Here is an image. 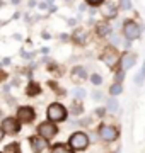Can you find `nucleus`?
Here are the masks:
<instances>
[{
  "instance_id": "nucleus-1",
  "label": "nucleus",
  "mask_w": 145,
  "mask_h": 153,
  "mask_svg": "<svg viewBox=\"0 0 145 153\" xmlns=\"http://www.w3.org/2000/svg\"><path fill=\"white\" fill-rule=\"evenodd\" d=\"M46 117H48V121L55 123V124L56 123H63V121H67V117H68V111L63 104L53 102V104H50L48 109H46Z\"/></svg>"
},
{
  "instance_id": "nucleus-2",
  "label": "nucleus",
  "mask_w": 145,
  "mask_h": 153,
  "mask_svg": "<svg viewBox=\"0 0 145 153\" xmlns=\"http://www.w3.org/2000/svg\"><path fill=\"white\" fill-rule=\"evenodd\" d=\"M68 146L73 152H84L89 146V134L84 131H75L72 136L68 138Z\"/></svg>"
},
{
  "instance_id": "nucleus-3",
  "label": "nucleus",
  "mask_w": 145,
  "mask_h": 153,
  "mask_svg": "<svg viewBox=\"0 0 145 153\" xmlns=\"http://www.w3.org/2000/svg\"><path fill=\"white\" fill-rule=\"evenodd\" d=\"M36 134H39L41 138H45L46 141H51L53 138L58 134V126L55 123H51V121H43V123H39L38 128H36Z\"/></svg>"
},
{
  "instance_id": "nucleus-4",
  "label": "nucleus",
  "mask_w": 145,
  "mask_h": 153,
  "mask_svg": "<svg viewBox=\"0 0 145 153\" xmlns=\"http://www.w3.org/2000/svg\"><path fill=\"white\" fill-rule=\"evenodd\" d=\"M97 134H99V140L104 143H113L120 138L118 128H114L111 124H101L99 129H97Z\"/></svg>"
},
{
  "instance_id": "nucleus-5",
  "label": "nucleus",
  "mask_w": 145,
  "mask_h": 153,
  "mask_svg": "<svg viewBox=\"0 0 145 153\" xmlns=\"http://www.w3.org/2000/svg\"><path fill=\"white\" fill-rule=\"evenodd\" d=\"M16 117L21 124H29V123H33L34 117H36V111H34L33 107H29V105H22V107L17 109Z\"/></svg>"
},
{
  "instance_id": "nucleus-6",
  "label": "nucleus",
  "mask_w": 145,
  "mask_h": 153,
  "mask_svg": "<svg viewBox=\"0 0 145 153\" xmlns=\"http://www.w3.org/2000/svg\"><path fill=\"white\" fill-rule=\"evenodd\" d=\"M2 131L5 134H17L21 131V123L17 121V117H5L2 121Z\"/></svg>"
},
{
  "instance_id": "nucleus-7",
  "label": "nucleus",
  "mask_w": 145,
  "mask_h": 153,
  "mask_svg": "<svg viewBox=\"0 0 145 153\" xmlns=\"http://www.w3.org/2000/svg\"><path fill=\"white\" fill-rule=\"evenodd\" d=\"M123 34H125V38L128 39V41H135V39L140 38V27L138 24L133 21H126L125 22V26H123Z\"/></svg>"
},
{
  "instance_id": "nucleus-8",
  "label": "nucleus",
  "mask_w": 145,
  "mask_h": 153,
  "mask_svg": "<svg viewBox=\"0 0 145 153\" xmlns=\"http://www.w3.org/2000/svg\"><path fill=\"white\" fill-rule=\"evenodd\" d=\"M29 145H31V150L33 153H43L48 148V141L45 138H41L39 134H33L29 136Z\"/></svg>"
},
{
  "instance_id": "nucleus-9",
  "label": "nucleus",
  "mask_w": 145,
  "mask_h": 153,
  "mask_svg": "<svg viewBox=\"0 0 145 153\" xmlns=\"http://www.w3.org/2000/svg\"><path fill=\"white\" fill-rule=\"evenodd\" d=\"M135 61H137V56L132 55L130 51L121 53V56H120V70H123V71L130 70L132 66H135Z\"/></svg>"
},
{
  "instance_id": "nucleus-10",
  "label": "nucleus",
  "mask_w": 145,
  "mask_h": 153,
  "mask_svg": "<svg viewBox=\"0 0 145 153\" xmlns=\"http://www.w3.org/2000/svg\"><path fill=\"white\" fill-rule=\"evenodd\" d=\"M50 152L51 153H75L72 148L68 146V143H55L50 148Z\"/></svg>"
},
{
  "instance_id": "nucleus-11",
  "label": "nucleus",
  "mask_w": 145,
  "mask_h": 153,
  "mask_svg": "<svg viewBox=\"0 0 145 153\" xmlns=\"http://www.w3.org/2000/svg\"><path fill=\"white\" fill-rule=\"evenodd\" d=\"M96 31H97V36H108V34L111 33V26L108 22H99Z\"/></svg>"
},
{
  "instance_id": "nucleus-12",
  "label": "nucleus",
  "mask_w": 145,
  "mask_h": 153,
  "mask_svg": "<svg viewBox=\"0 0 145 153\" xmlns=\"http://www.w3.org/2000/svg\"><path fill=\"white\" fill-rule=\"evenodd\" d=\"M26 94H28L29 97H34V95H38V94H41V87H39L38 83H34V82H31L26 87Z\"/></svg>"
},
{
  "instance_id": "nucleus-13",
  "label": "nucleus",
  "mask_w": 145,
  "mask_h": 153,
  "mask_svg": "<svg viewBox=\"0 0 145 153\" xmlns=\"http://www.w3.org/2000/svg\"><path fill=\"white\" fill-rule=\"evenodd\" d=\"M106 111H109V112H118V99L116 97H109L106 100Z\"/></svg>"
},
{
  "instance_id": "nucleus-14",
  "label": "nucleus",
  "mask_w": 145,
  "mask_h": 153,
  "mask_svg": "<svg viewBox=\"0 0 145 153\" xmlns=\"http://www.w3.org/2000/svg\"><path fill=\"white\" fill-rule=\"evenodd\" d=\"M4 153H22V150H21V145H19V143L14 141V143H9V145H7Z\"/></svg>"
},
{
  "instance_id": "nucleus-15",
  "label": "nucleus",
  "mask_w": 145,
  "mask_h": 153,
  "mask_svg": "<svg viewBox=\"0 0 145 153\" xmlns=\"http://www.w3.org/2000/svg\"><path fill=\"white\" fill-rule=\"evenodd\" d=\"M72 76H75V78H82V80H85V78H87V71L84 70V68H82V66H75V68H73L72 70Z\"/></svg>"
},
{
  "instance_id": "nucleus-16",
  "label": "nucleus",
  "mask_w": 145,
  "mask_h": 153,
  "mask_svg": "<svg viewBox=\"0 0 145 153\" xmlns=\"http://www.w3.org/2000/svg\"><path fill=\"white\" fill-rule=\"evenodd\" d=\"M102 14H104V17H114V16L118 14V9H116L114 5H111V4H108V5L104 7Z\"/></svg>"
},
{
  "instance_id": "nucleus-17",
  "label": "nucleus",
  "mask_w": 145,
  "mask_h": 153,
  "mask_svg": "<svg viewBox=\"0 0 145 153\" xmlns=\"http://www.w3.org/2000/svg\"><path fill=\"white\" fill-rule=\"evenodd\" d=\"M123 92V87H121V83H113L111 85V88H109V95L111 97H116V95H120V94Z\"/></svg>"
},
{
  "instance_id": "nucleus-18",
  "label": "nucleus",
  "mask_w": 145,
  "mask_h": 153,
  "mask_svg": "<svg viewBox=\"0 0 145 153\" xmlns=\"http://www.w3.org/2000/svg\"><path fill=\"white\" fill-rule=\"evenodd\" d=\"M144 78H145V65L142 66V70L135 75V78H133V82L137 83V85H142V82H144Z\"/></svg>"
},
{
  "instance_id": "nucleus-19",
  "label": "nucleus",
  "mask_w": 145,
  "mask_h": 153,
  "mask_svg": "<svg viewBox=\"0 0 145 153\" xmlns=\"http://www.w3.org/2000/svg\"><path fill=\"white\" fill-rule=\"evenodd\" d=\"M72 94H73V97L77 99V100H82V99L87 95V94H85V90H84V88H80V87H78V88H73Z\"/></svg>"
},
{
  "instance_id": "nucleus-20",
  "label": "nucleus",
  "mask_w": 145,
  "mask_h": 153,
  "mask_svg": "<svg viewBox=\"0 0 145 153\" xmlns=\"http://www.w3.org/2000/svg\"><path fill=\"white\" fill-rule=\"evenodd\" d=\"M82 112H84V107H82V104H80V102H73V105H72V114L78 116V114H82Z\"/></svg>"
},
{
  "instance_id": "nucleus-21",
  "label": "nucleus",
  "mask_w": 145,
  "mask_h": 153,
  "mask_svg": "<svg viewBox=\"0 0 145 153\" xmlns=\"http://www.w3.org/2000/svg\"><path fill=\"white\" fill-rule=\"evenodd\" d=\"M73 39H75L77 43H84V41H85V33H84V31H75Z\"/></svg>"
},
{
  "instance_id": "nucleus-22",
  "label": "nucleus",
  "mask_w": 145,
  "mask_h": 153,
  "mask_svg": "<svg viewBox=\"0 0 145 153\" xmlns=\"http://www.w3.org/2000/svg\"><path fill=\"white\" fill-rule=\"evenodd\" d=\"M120 7L123 10H130V9H133V4H132V0H120Z\"/></svg>"
},
{
  "instance_id": "nucleus-23",
  "label": "nucleus",
  "mask_w": 145,
  "mask_h": 153,
  "mask_svg": "<svg viewBox=\"0 0 145 153\" xmlns=\"http://www.w3.org/2000/svg\"><path fill=\"white\" fill-rule=\"evenodd\" d=\"M90 82L94 83V85H101V83H102V76L94 73V75H90Z\"/></svg>"
},
{
  "instance_id": "nucleus-24",
  "label": "nucleus",
  "mask_w": 145,
  "mask_h": 153,
  "mask_svg": "<svg viewBox=\"0 0 145 153\" xmlns=\"http://www.w3.org/2000/svg\"><path fill=\"white\" fill-rule=\"evenodd\" d=\"M123 78H125V71H123V70L116 71V76H114V80H116V83H121V82H123Z\"/></svg>"
},
{
  "instance_id": "nucleus-25",
  "label": "nucleus",
  "mask_w": 145,
  "mask_h": 153,
  "mask_svg": "<svg viewBox=\"0 0 145 153\" xmlns=\"http://www.w3.org/2000/svg\"><path fill=\"white\" fill-rule=\"evenodd\" d=\"M104 114H106V107H97L96 109V116L97 117H104Z\"/></svg>"
},
{
  "instance_id": "nucleus-26",
  "label": "nucleus",
  "mask_w": 145,
  "mask_h": 153,
  "mask_svg": "<svg viewBox=\"0 0 145 153\" xmlns=\"http://www.w3.org/2000/svg\"><path fill=\"white\" fill-rule=\"evenodd\" d=\"M85 2H87L89 5H99L101 2H104V0H85Z\"/></svg>"
},
{
  "instance_id": "nucleus-27",
  "label": "nucleus",
  "mask_w": 145,
  "mask_h": 153,
  "mask_svg": "<svg viewBox=\"0 0 145 153\" xmlns=\"http://www.w3.org/2000/svg\"><path fill=\"white\" fill-rule=\"evenodd\" d=\"M39 9H41V10H48V9H50V7H48V4H46V2H41V4H39Z\"/></svg>"
},
{
  "instance_id": "nucleus-28",
  "label": "nucleus",
  "mask_w": 145,
  "mask_h": 153,
  "mask_svg": "<svg viewBox=\"0 0 145 153\" xmlns=\"http://www.w3.org/2000/svg\"><path fill=\"white\" fill-rule=\"evenodd\" d=\"M92 97H94L96 100H99V99L102 97V95H101V92H94V95H92Z\"/></svg>"
},
{
  "instance_id": "nucleus-29",
  "label": "nucleus",
  "mask_w": 145,
  "mask_h": 153,
  "mask_svg": "<svg viewBox=\"0 0 145 153\" xmlns=\"http://www.w3.org/2000/svg\"><path fill=\"white\" fill-rule=\"evenodd\" d=\"M75 24H77V21H75V19H70V21H68V26H75Z\"/></svg>"
},
{
  "instance_id": "nucleus-30",
  "label": "nucleus",
  "mask_w": 145,
  "mask_h": 153,
  "mask_svg": "<svg viewBox=\"0 0 145 153\" xmlns=\"http://www.w3.org/2000/svg\"><path fill=\"white\" fill-rule=\"evenodd\" d=\"M130 46H132V41H128V39H126V41H125V48L128 49V48H130Z\"/></svg>"
},
{
  "instance_id": "nucleus-31",
  "label": "nucleus",
  "mask_w": 145,
  "mask_h": 153,
  "mask_svg": "<svg viewBox=\"0 0 145 153\" xmlns=\"http://www.w3.org/2000/svg\"><path fill=\"white\" fill-rule=\"evenodd\" d=\"M29 7H36V0H29Z\"/></svg>"
},
{
  "instance_id": "nucleus-32",
  "label": "nucleus",
  "mask_w": 145,
  "mask_h": 153,
  "mask_svg": "<svg viewBox=\"0 0 145 153\" xmlns=\"http://www.w3.org/2000/svg\"><path fill=\"white\" fill-rule=\"evenodd\" d=\"M85 9H87V7H85V4H82V5L78 7V10H80V12H84V10H85Z\"/></svg>"
},
{
  "instance_id": "nucleus-33",
  "label": "nucleus",
  "mask_w": 145,
  "mask_h": 153,
  "mask_svg": "<svg viewBox=\"0 0 145 153\" xmlns=\"http://www.w3.org/2000/svg\"><path fill=\"white\" fill-rule=\"evenodd\" d=\"M4 136H5V133L2 131V128H0V141H2V140H4Z\"/></svg>"
},
{
  "instance_id": "nucleus-34",
  "label": "nucleus",
  "mask_w": 145,
  "mask_h": 153,
  "mask_svg": "<svg viewBox=\"0 0 145 153\" xmlns=\"http://www.w3.org/2000/svg\"><path fill=\"white\" fill-rule=\"evenodd\" d=\"M50 38H51V36L48 33H43V39H50Z\"/></svg>"
},
{
  "instance_id": "nucleus-35",
  "label": "nucleus",
  "mask_w": 145,
  "mask_h": 153,
  "mask_svg": "<svg viewBox=\"0 0 145 153\" xmlns=\"http://www.w3.org/2000/svg\"><path fill=\"white\" fill-rule=\"evenodd\" d=\"M5 76H7V75H5V73H4V71H0V80H4Z\"/></svg>"
},
{
  "instance_id": "nucleus-36",
  "label": "nucleus",
  "mask_w": 145,
  "mask_h": 153,
  "mask_svg": "<svg viewBox=\"0 0 145 153\" xmlns=\"http://www.w3.org/2000/svg\"><path fill=\"white\" fill-rule=\"evenodd\" d=\"M48 10H50V12H56V7H55V5H51L50 9H48Z\"/></svg>"
},
{
  "instance_id": "nucleus-37",
  "label": "nucleus",
  "mask_w": 145,
  "mask_h": 153,
  "mask_svg": "<svg viewBox=\"0 0 145 153\" xmlns=\"http://www.w3.org/2000/svg\"><path fill=\"white\" fill-rule=\"evenodd\" d=\"M53 2H55V0H46V4H48V7H50V5H53Z\"/></svg>"
},
{
  "instance_id": "nucleus-38",
  "label": "nucleus",
  "mask_w": 145,
  "mask_h": 153,
  "mask_svg": "<svg viewBox=\"0 0 145 153\" xmlns=\"http://www.w3.org/2000/svg\"><path fill=\"white\" fill-rule=\"evenodd\" d=\"M19 2H21V0H12V4H19Z\"/></svg>"
},
{
  "instance_id": "nucleus-39",
  "label": "nucleus",
  "mask_w": 145,
  "mask_h": 153,
  "mask_svg": "<svg viewBox=\"0 0 145 153\" xmlns=\"http://www.w3.org/2000/svg\"><path fill=\"white\" fill-rule=\"evenodd\" d=\"M65 2H67V4H70V2H72V0H65Z\"/></svg>"
},
{
  "instance_id": "nucleus-40",
  "label": "nucleus",
  "mask_w": 145,
  "mask_h": 153,
  "mask_svg": "<svg viewBox=\"0 0 145 153\" xmlns=\"http://www.w3.org/2000/svg\"><path fill=\"white\" fill-rule=\"evenodd\" d=\"M2 4H4V2H2V0H0V7H2Z\"/></svg>"
},
{
  "instance_id": "nucleus-41",
  "label": "nucleus",
  "mask_w": 145,
  "mask_h": 153,
  "mask_svg": "<svg viewBox=\"0 0 145 153\" xmlns=\"http://www.w3.org/2000/svg\"><path fill=\"white\" fill-rule=\"evenodd\" d=\"M0 153H4V152H0Z\"/></svg>"
}]
</instances>
